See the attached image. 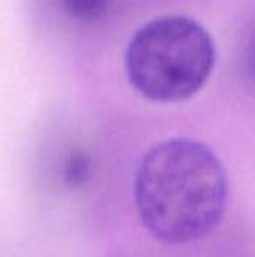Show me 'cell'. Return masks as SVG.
<instances>
[{
  "label": "cell",
  "mask_w": 255,
  "mask_h": 257,
  "mask_svg": "<svg viewBox=\"0 0 255 257\" xmlns=\"http://www.w3.org/2000/svg\"><path fill=\"white\" fill-rule=\"evenodd\" d=\"M225 198L227 180L220 161L191 139L154 146L136 172L140 220L166 243H187L210 233L220 220Z\"/></svg>",
  "instance_id": "cell-1"
},
{
  "label": "cell",
  "mask_w": 255,
  "mask_h": 257,
  "mask_svg": "<svg viewBox=\"0 0 255 257\" xmlns=\"http://www.w3.org/2000/svg\"><path fill=\"white\" fill-rule=\"evenodd\" d=\"M133 88L154 102H180L203 88L215 65V46L201 23L166 16L142 27L126 49Z\"/></svg>",
  "instance_id": "cell-2"
},
{
  "label": "cell",
  "mask_w": 255,
  "mask_h": 257,
  "mask_svg": "<svg viewBox=\"0 0 255 257\" xmlns=\"http://www.w3.org/2000/svg\"><path fill=\"white\" fill-rule=\"evenodd\" d=\"M65 13L79 21H93L105 13L109 0H62Z\"/></svg>",
  "instance_id": "cell-3"
},
{
  "label": "cell",
  "mask_w": 255,
  "mask_h": 257,
  "mask_svg": "<svg viewBox=\"0 0 255 257\" xmlns=\"http://www.w3.org/2000/svg\"><path fill=\"white\" fill-rule=\"evenodd\" d=\"M91 175V161L84 153H72L65 165V184L70 187H81L89 180Z\"/></svg>",
  "instance_id": "cell-4"
}]
</instances>
